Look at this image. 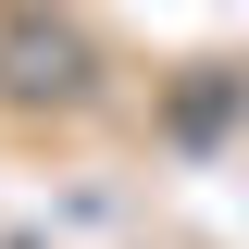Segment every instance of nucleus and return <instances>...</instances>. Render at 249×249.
Masks as SVG:
<instances>
[{"mask_svg": "<svg viewBox=\"0 0 249 249\" xmlns=\"http://www.w3.org/2000/svg\"><path fill=\"white\" fill-rule=\"evenodd\" d=\"M0 88L13 100H88V37L13 13V25H0Z\"/></svg>", "mask_w": 249, "mask_h": 249, "instance_id": "1", "label": "nucleus"}]
</instances>
